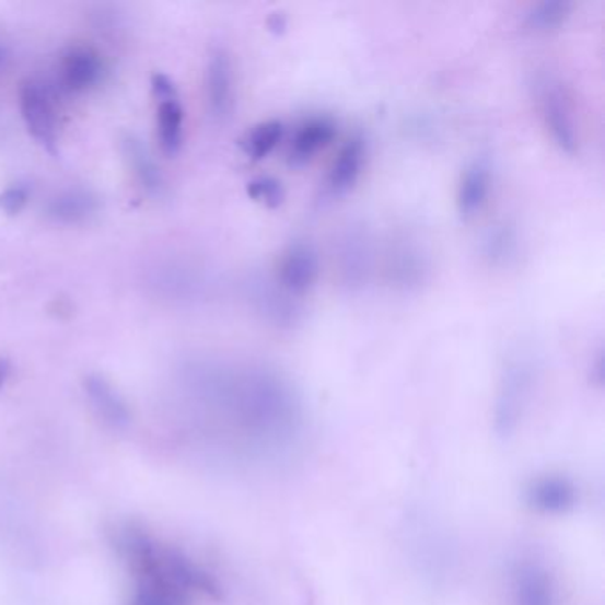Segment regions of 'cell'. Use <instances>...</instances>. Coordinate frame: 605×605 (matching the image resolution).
Masks as SVG:
<instances>
[{
  "instance_id": "cell-1",
  "label": "cell",
  "mask_w": 605,
  "mask_h": 605,
  "mask_svg": "<svg viewBox=\"0 0 605 605\" xmlns=\"http://www.w3.org/2000/svg\"><path fill=\"white\" fill-rule=\"evenodd\" d=\"M533 393V368L524 359L507 362L493 402V430L510 437L521 427Z\"/></svg>"
},
{
  "instance_id": "cell-2",
  "label": "cell",
  "mask_w": 605,
  "mask_h": 605,
  "mask_svg": "<svg viewBox=\"0 0 605 605\" xmlns=\"http://www.w3.org/2000/svg\"><path fill=\"white\" fill-rule=\"evenodd\" d=\"M539 113L545 128L559 150L568 155L579 151V128L572 100L559 80L545 77L539 84Z\"/></svg>"
},
{
  "instance_id": "cell-3",
  "label": "cell",
  "mask_w": 605,
  "mask_h": 605,
  "mask_svg": "<svg viewBox=\"0 0 605 605\" xmlns=\"http://www.w3.org/2000/svg\"><path fill=\"white\" fill-rule=\"evenodd\" d=\"M510 595L512 605H558L552 570L536 556H524L513 565Z\"/></svg>"
},
{
  "instance_id": "cell-4",
  "label": "cell",
  "mask_w": 605,
  "mask_h": 605,
  "mask_svg": "<svg viewBox=\"0 0 605 605\" xmlns=\"http://www.w3.org/2000/svg\"><path fill=\"white\" fill-rule=\"evenodd\" d=\"M20 113L34 141H38L50 153H56L57 113L47 88L36 80H25L20 85Z\"/></svg>"
},
{
  "instance_id": "cell-5",
  "label": "cell",
  "mask_w": 605,
  "mask_h": 605,
  "mask_svg": "<svg viewBox=\"0 0 605 605\" xmlns=\"http://www.w3.org/2000/svg\"><path fill=\"white\" fill-rule=\"evenodd\" d=\"M526 501L539 515H567L578 507L579 488L563 474H545L531 481Z\"/></svg>"
},
{
  "instance_id": "cell-6",
  "label": "cell",
  "mask_w": 605,
  "mask_h": 605,
  "mask_svg": "<svg viewBox=\"0 0 605 605\" xmlns=\"http://www.w3.org/2000/svg\"><path fill=\"white\" fill-rule=\"evenodd\" d=\"M319 259L310 244L295 242L282 251L277 261V279L293 295L310 291L318 279Z\"/></svg>"
},
{
  "instance_id": "cell-7",
  "label": "cell",
  "mask_w": 605,
  "mask_h": 605,
  "mask_svg": "<svg viewBox=\"0 0 605 605\" xmlns=\"http://www.w3.org/2000/svg\"><path fill=\"white\" fill-rule=\"evenodd\" d=\"M104 75V61L94 48L75 45L59 59V82L70 93H84Z\"/></svg>"
},
{
  "instance_id": "cell-8",
  "label": "cell",
  "mask_w": 605,
  "mask_h": 605,
  "mask_svg": "<svg viewBox=\"0 0 605 605\" xmlns=\"http://www.w3.org/2000/svg\"><path fill=\"white\" fill-rule=\"evenodd\" d=\"M85 396L90 399L91 407L105 424L113 428H125L130 422V410L119 391L114 387L104 375H91L84 379Z\"/></svg>"
},
{
  "instance_id": "cell-9",
  "label": "cell",
  "mask_w": 605,
  "mask_h": 605,
  "mask_svg": "<svg viewBox=\"0 0 605 605\" xmlns=\"http://www.w3.org/2000/svg\"><path fill=\"white\" fill-rule=\"evenodd\" d=\"M207 98L210 110L216 118H225L233 108L235 85H233V67L224 50H213L208 59Z\"/></svg>"
},
{
  "instance_id": "cell-10",
  "label": "cell",
  "mask_w": 605,
  "mask_h": 605,
  "mask_svg": "<svg viewBox=\"0 0 605 605\" xmlns=\"http://www.w3.org/2000/svg\"><path fill=\"white\" fill-rule=\"evenodd\" d=\"M490 187H492V174L485 162L476 160L467 165L456 187V208L461 211V216H476L485 207Z\"/></svg>"
},
{
  "instance_id": "cell-11",
  "label": "cell",
  "mask_w": 605,
  "mask_h": 605,
  "mask_svg": "<svg viewBox=\"0 0 605 605\" xmlns=\"http://www.w3.org/2000/svg\"><path fill=\"white\" fill-rule=\"evenodd\" d=\"M336 123L329 116H313L299 125L291 139L290 155L293 162H307L333 142Z\"/></svg>"
},
{
  "instance_id": "cell-12",
  "label": "cell",
  "mask_w": 605,
  "mask_h": 605,
  "mask_svg": "<svg viewBox=\"0 0 605 605\" xmlns=\"http://www.w3.org/2000/svg\"><path fill=\"white\" fill-rule=\"evenodd\" d=\"M364 155H367V144L362 141V137H350L341 146L329 171V187L333 193H347L348 188L356 185L361 176Z\"/></svg>"
},
{
  "instance_id": "cell-13",
  "label": "cell",
  "mask_w": 605,
  "mask_h": 605,
  "mask_svg": "<svg viewBox=\"0 0 605 605\" xmlns=\"http://www.w3.org/2000/svg\"><path fill=\"white\" fill-rule=\"evenodd\" d=\"M98 210V199L85 190H67L57 194L47 205V216L59 224H79Z\"/></svg>"
},
{
  "instance_id": "cell-14",
  "label": "cell",
  "mask_w": 605,
  "mask_h": 605,
  "mask_svg": "<svg viewBox=\"0 0 605 605\" xmlns=\"http://www.w3.org/2000/svg\"><path fill=\"white\" fill-rule=\"evenodd\" d=\"M123 155L128 160V164L132 167L136 178L139 184L148 190V193H159L162 188V174L156 167L155 160L151 156L148 146L133 136L128 133L123 139Z\"/></svg>"
},
{
  "instance_id": "cell-15",
  "label": "cell",
  "mask_w": 605,
  "mask_h": 605,
  "mask_svg": "<svg viewBox=\"0 0 605 605\" xmlns=\"http://www.w3.org/2000/svg\"><path fill=\"white\" fill-rule=\"evenodd\" d=\"M184 107L179 98L162 100L156 108V130L165 155H176L184 142Z\"/></svg>"
},
{
  "instance_id": "cell-16",
  "label": "cell",
  "mask_w": 605,
  "mask_h": 605,
  "mask_svg": "<svg viewBox=\"0 0 605 605\" xmlns=\"http://www.w3.org/2000/svg\"><path fill=\"white\" fill-rule=\"evenodd\" d=\"M284 136V125L281 119H267V121L258 123L251 128L249 132L245 133L240 141L245 155L253 160H261L272 153Z\"/></svg>"
},
{
  "instance_id": "cell-17",
  "label": "cell",
  "mask_w": 605,
  "mask_h": 605,
  "mask_svg": "<svg viewBox=\"0 0 605 605\" xmlns=\"http://www.w3.org/2000/svg\"><path fill=\"white\" fill-rule=\"evenodd\" d=\"M572 2L568 0H545L527 11L526 24L535 31H550L563 24L572 13Z\"/></svg>"
},
{
  "instance_id": "cell-18",
  "label": "cell",
  "mask_w": 605,
  "mask_h": 605,
  "mask_svg": "<svg viewBox=\"0 0 605 605\" xmlns=\"http://www.w3.org/2000/svg\"><path fill=\"white\" fill-rule=\"evenodd\" d=\"M247 194L251 199L261 202L268 208L281 207L282 201L287 198L284 185L272 176H258V178L251 179L247 184Z\"/></svg>"
},
{
  "instance_id": "cell-19",
  "label": "cell",
  "mask_w": 605,
  "mask_h": 605,
  "mask_svg": "<svg viewBox=\"0 0 605 605\" xmlns=\"http://www.w3.org/2000/svg\"><path fill=\"white\" fill-rule=\"evenodd\" d=\"M28 201L27 188L13 185L0 193V211L5 216H19Z\"/></svg>"
},
{
  "instance_id": "cell-20",
  "label": "cell",
  "mask_w": 605,
  "mask_h": 605,
  "mask_svg": "<svg viewBox=\"0 0 605 605\" xmlns=\"http://www.w3.org/2000/svg\"><path fill=\"white\" fill-rule=\"evenodd\" d=\"M151 90L155 94L156 102L179 98L178 90H176L173 80L164 75V73H155V75L151 77Z\"/></svg>"
},
{
  "instance_id": "cell-21",
  "label": "cell",
  "mask_w": 605,
  "mask_h": 605,
  "mask_svg": "<svg viewBox=\"0 0 605 605\" xmlns=\"http://www.w3.org/2000/svg\"><path fill=\"white\" fill-rule=\"evenodd\" d=\"M11 375V361L8 357H0V391L4 389L5 382Z\"/></svg>"
},
{
  "instance_id": "cell-22",
  "label": "cell",
  "mask_w": 605,
  "mask_h": 605,
  "mask_svg": "<svg viewBox=\"0 0 605 605\" xmlns=\"http://www.w3.org/2000/svg\"><path fill=\"white\" fill-rule=\"evenodd\" d=\"M5 56H8V53H5V48L0 45V65L5 61Z\"/></svg>"
},
{
  "instance_id": "cell-23",
  "label": "cell",
  "mask_w": 605,
  "mask_h": 605,
  "mask_svg": "<svg viewBox=\"0 0 605 605\" xmlns=\"http://www.w3.org/2000/svg\"><path fill=\"white\" fill-rule=\"evenodd\" d=\"M130 605H141V604H137V602H132V604H130Z\"/></svg>"
}]
</instances>
